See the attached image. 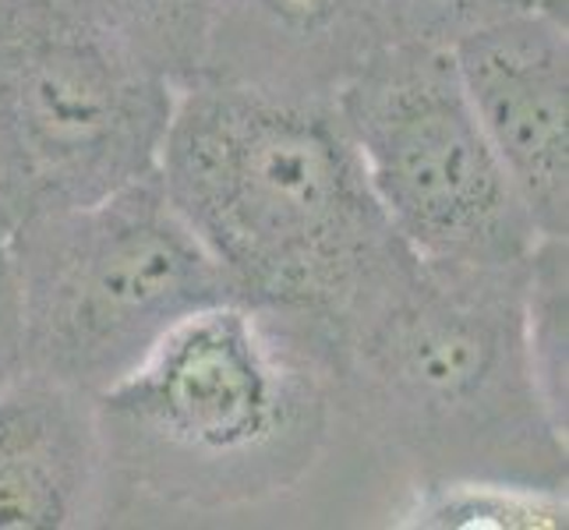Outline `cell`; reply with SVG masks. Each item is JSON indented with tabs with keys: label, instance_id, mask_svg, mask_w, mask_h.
Here are the masks:
<instances>
[{
	"label": "cell",
	"instance_id": "1",
	"mask_svg": "<svg viewBox=\"0 0 569 530\" xmlns=\"http://www.w3.org/2000/svg\"><path fill=\"white\" fill-rule=\"evenodd\" d=\"M523 269L418 254L329 329H311L337 392V449L410 496L509 492L566 506V421L545 403L523 337Z\"/></svg>",
	"mask_w": 569,
	"mask_h": 530
},
{
	"label": "cell",
	"instance_id": "2",
	"mask_svg": "<svg viewBox=\"0 0 569 530\" xmlns=\"http://www.w3.org/2000/svg\"><path fill=\"white\" fill-rule=\"evenodd\" d=\"M156 173L244 304L316 332L415 254L371 194L337 100L194 78Z\"/></svg>",
	"mask_w": 569,
	"mask_h": 530
},
{
	"label": "cell",
	"instance_id": "3",
	"mask_svg": "<svg viewBox=\"0 0 569 530\" xmlns=\"http://www.w3.org/2000/svg\"><path fill=\"white\" fill-rule=\"evenodd\" d=\"M107 523L233 517L283 502L337 457V392L311 329L212 304L96 397Z\"/></svg>",
	"mask_w": 569,
	"mask_h": 530
},
{
	"label": "cell",
	"instance_id": "4",
	"mask_svg": "<svg viewBox=\"0 0 569 530\" xmlns=\"http://www.w3.org/2000/svg\"><path fill=\"white\" fill-rule=\"evenodd\" d=\"M22 368L100 397L167 332L241 301L173 209L160 173L92 206L11 227Z\"/></svg>",
	"mask_w": 569,
	"mask_h": 530
},
{
	"label": "cell",
	"instance_id": "5",
	"mask_svg": "<svg viewBox=\"0 0 569 530\" xmlns=\"http://www.w3.org/2000/svg\"><path fill=\"white\" fill-rule=\"evenodd\" d=\"M181 86L82 0H0V191L14 223L160 170Z\"/></svg>",
	"mask_w": 569,
	"mask_h": 530
},
{
	"label": "cell",
	"instance_id": "6",
	"mask_svg": "<svg viewBox=\"0 0 569 530\" xmlns=\"http://www.w3.org/2000/svg\"><path fill=\"white\" fill-rule=\"evenodd\" d=\"M371 194L428 266H517L545 238L470 110L449 47L389 39L337 92Z\"/></svg>",
	"mask_w": 569,
	"mask_h": 530
},
{
	"label": "cell",
	"instance_id": "7",
	"mask_svg": "<svg viewBox=\"0 0 569 530\" xmlns=\"http://www.w3.org/2000/svg\"><path fill=\"white\" fill-rule=\"evenodd\" d=\"M470 110L541 233H569V26L523 4L457 39Z\"/></svg>",
	"mask_w": 569,
	"mask_h": 530
},
{
	"label": "cell",
	"instance_id": "8",
	"mask_svg": "<svg viewBox=\"0 0 569 530\" xmlns=\"http://www.w3.org/2000/svg\"><path fill=\"white\" fill-rule=\"evenodd\" d=\"M389 39L382 0H216L199 78L337 100Z\"/></svg>",
	"mask_w": 569,
	"mask_h": 530
},
{
	"label": "cell",
	"instance_id": "9",
	"mask_svg": "<svg viewBox=\"0 0 569 530\" xmlns=\"http://www.w3.org/2000/svg\"><path fill=\"white\" fill-rule=\"evenodd\" d=\"M107 523V457L96 397L18 368L0 386V530Z\"/></svg>",
	"mask_w": 569,
	"mask_h": 530
},
{
	"label": "cell",
	"instance_id": "10",
	"mask_svg": "<svg viewBox=\"0 0 569 530\" xmlns=\"http://www.w3.org/2000/svg\"><path fill=\"white\" fill-rule=\"evenodd\" d=\"M523 337L545 403L566 421L569 371V233H545L523 269Z\"/></svg>",
	"mask_w": 569,
	"mask_h": 530
},
{
	"label": "cell",
	"instance_id": "11",
	"mask_svg": "<svg viewBox=\"0 0 569 530\" xmlns=\"http://www.w3.org/2000/svg\"><path fill=\"white\" fill-rule=\"evenodd\" d=\"M124 43L181 89L199 78L216 0H82Z\"/></svg>",
	"mask_w": 569,
	"mask_h": 530
},
{
	"label": "cell",
	"instance_id": "12",
	"mask_svg": "<svg viewBox=\"0 0 569 530\" xmlns=\"http://www.w3.org/2000/svg\"><path fill=\"white\" fill-rule=\"evenodd\" d=\"M523 4L566 11V4H556V0H382V14L392 39L453 47L457 39Z\"/></svg>",
	"mask_w": 569,
	"mask_h": 530
},
{
	"label": "cell",
	"instance_id": "13",
	"mask_svg": "<svg viewBox=\"0 0 569 530\" xmlns=\"http://www.w3.org/2000/svg\"><path fill=\"white\" fill-rule=\"evenodd\" d=\"M22 368V350H18V308H14V280L8 248H0V386Z\"/></svg>",
	"mask_w": 569,
	"mask_h": 530
},
{
	"label": "cell",
	"instance_id": "14",
	"mask_svg": "<svg viewBox=\"0 0 569 530\" xmlns=\"http://www.w3.org/2000/svg\"><path fill=\"white\" fill-rule=\"evenodd\" d=\"M11 212H8V202H4V191H0V248H8V238H11Z\"/></svg>",
	"mask_w": 569,
	"mask_h": 530
},
{
	"label": "cell",
	"instance_id": "15",
	"mask_svg": "<svg viewBox=\"0 0 569 530\" xmlns=\"http://www.w3.org/2000/svg\"><path fill=\"white\" fill-rule=\"evenodd\" d=\"M556 4H566V0H556Z\"/></svg>",
	"mask_w": 569,
	"mask_h": 530
}]
</instances>
